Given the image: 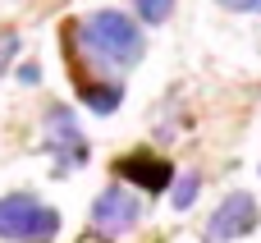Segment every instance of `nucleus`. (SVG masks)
<instances>
[{"instance_id": "obj_1", "label": "nucleus", "mask_w": 261, "mask_h": 243, "mask_svg": "<svg viewBox=\"0 0 261 243\" xmlns=\"http://www.w3.org/2000/svg\"><path fill=\"white\" fill-rule=\"evenodd\" d=\"M78 41H83V51H87L96 64H106V69H133V64L142 60V51H147L138 23H133L128 14H119V9L87 14V18L78 23Z\"/></svg>"}, {"instance_id": "obj_2", "label": "nucleus", "mask_w": 261, "mask_h": 243, "mask_svg": "<svg viewBox=\"0 0 261 243\" xmlns=\"http://www.w3.org/2000/svg\"><path fill=\"white\" fill-rule=\"evenodd\" d=\"M55 230H60L55 207L28 198V193H9V198H0V239L46 243V239H55Z\"/></svg>"}, {"instance_id": "obj_3", "label": "nucleus", "mask_w": 261, "mask_h": 243, "mask_svg": "<svg viewBox=\"0 0 261 243\" xmlns=\"http://www.w3.org/2000/svg\"><path fill=\"white\" fill-rule=\"evenodd\" d=\"M257 221H261V211H257V202H252V193H229L216 207V216L206 225V239L211 243H234V239H243V234H252Z\"/></svg>"}, {"instance_id": "obj_4", "label": "nucleus", "mask_w": 261, "mask_h": 243, "mask_svg": "<svg viewBox=\"0 0 261 243\" xmlns=\"http://www.w3.org/2000/svg\"><path fill=\"white\" fill-rule=\"evenodd\" d=\"M142 221V202L128 193V188H106L96 202H92V225L101 230V234H128L133 225Z\"/></svg>"}, {"instance_id": "obj_5", "label": "nucleus", "mask_w": 261, "mask_h": 243, "mask_svg": "<svg viewBox=\"0 0 261 243\" xmlns=\"http://www.w3.org/2000/svg\"><path fill=\"white\" fill-rule=\"evenodd\" d=\"M46 133H50V138H46L50 152L60 156V170L87 161V142H83V133H78V124H73V115H69L64 106H50V115H46Z\"/></svg>"}, {"instance_id": "obj_6", "label": "nucleus", "mask_w": 261, "mask_h": 243, "mask_svg": "<svg viewBox=\"0 0 261 243\" xmlns=\"http://www.w3.org/2000/svg\"><path fill=\"white\" fill-rule=\"evenodd\" d=\"M115 170H119V179H133V184H142L147 193H165L170 179H174L170 161H161V156H151V152H133V156H124Z\"/></svg>"}, {"instance_id": "obj_7", "label": "nucleus", "mask_w": 261, "mask_h": 243, "mask_svg": "<svg viewBox=\"0 0 261 243\" xmlns=\"http://www.w3.org/2000/svg\"><path fill=\"white\" fill-rule=\"evenodd\" d=\"M83 87V101L96 110V115H110V110H119V101H124V87H115V83H106V87H96V83H78Z\"/></svg>"}, {"instance_id": "obj_8", "label": "nucleus", "mask_w": 261, "mask_h": 243, "mask_svg": "<svg viewBox=\"0 0 261 243\" xmlns=\"http://www.w3.org/2000/svg\"><path fill=\"white\" fill-rule=\"evenodd\" d=\"M133 9H138L142 23H165L174 14V0H133Z\"/></svg>"}, {"instance_id": "obj_9", "label": "nucleus", "mask_w": 261, "mask_h": 243, "mask_svg": "<svg viewBox=\"0 0 261 243\" xmlns=\"http://www.w3.org/2000/svg\"><path fill=\"white\" fill-rule=\"evenodd\" d=\"M197 188H202V179H197V175H184V179L174 184V193H170V202H174L179 211H188V207L197 202Z\"/></svg>"}, {"instance_id": "obj_10", "label": "nucleus", "mask_w": 261, "mask_h": 243, "mask_svg": "<svg viewBox=\"0 0 261 243\" xmlns=\"http://www.w3.org/2000/svg\"><path fill=\"white\" fill-rule=\"evenodd\" d=\"M14 55H18V37H14V32H0V74L9 69Z\"/></svg>"}, {"instance_id": "obj_11", "label": "nucleus", "mask_w": 261, "mask_h": 243, "mask_svg": "<svg viewBox=\"0 0 261 243\" xmlns=\"http://www.w3.org/2000/svg\"><path fill=\"white\" fill-rule=\"evenodd\" d=\"M220 5L234 14H261V0H220Z\"/></svg>"}, {"instance_id": "obj_12", "label": "nucleus", "mask_w": 261, "mask_h": 243, "mask_svg": "<svg viewBox=\"0 0 261 243\" xmlns=\"http://www.w3.org/2000/svg\"><path fill=\"white\" fill-rule=\"evenodd\" d=\"M18 78H23V83H37V78H41V69H37V64H23V69H18Z\"/></svg>"}]
</instances>
